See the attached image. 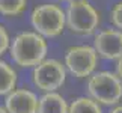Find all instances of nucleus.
Here are the masks:
<instances>
[{
  "instance_id": "obj_9",
  "label": "nucleus",
  "mask_w": 122,
  "mask_h": 113,
  "mask_svg": "<svg viewBox=\"0 0 122 113\" xmlns=\"http://www.w3.org/2000/svg\"><path fill=\"white\" fill-rule=\"evenodd\" d=\"M69 103L59 92H45L39 97L36 113H68Z\"/></svg>"
},
{
  "instance_id": "obj_1",
  "label": "nucleus",
  "mask_w": 122,
  "mask_h": 113,
  "mask_svg": "<svg viewBox=\"0 0 122 113\" xmlns=\"http://www.w3.org/2000/svg\"><path fill=\"white\" fill-rule=\"evenodd\" d=\"M48 41L35 30H24L11 39L9 56L20 68H33L47 57Z\"/></svg>"
},
{
  "instance_id": "obj_3",
  "label": "nucleus",
  "mask_w": 122,
  "mask_h": 113,
  "mask_svg": "<svg viewBox=\"0 0 122 113\" xmlns=\"http://www.w3.org/2000/svg\"><path fill=\"white\" fill-rule=\"evenodd\" d=\"M30 24L36 33L51 39L60 36L66 29L65 9L56 3H42L32 9Z\"/></svg>"
},
{
  "instance_id": "obj_10",
  "label": "nucleus",
  "mask_w": 122,
  "mask_h": 113,
  "mask_svg": "<svg viewBox=\"0 0 122 113\" xmlns=\"http://www.w3.org/2000/svg\"><path fill=\"white\" fill-rule=\"evenodd\" d=\"M18 74L17 69L8 63L6 60L0 59V97H6L17 87Z\"/></svg>"
},
{
  "instance_id": "obj_8",
  "label": "nucleus",
  "mask_w": 122,
  "mask_h": 113,
  "mask_svg": "<svg viewBox=\"0 0 122 113\" xmlns=\"http://www.w3.org/2000/svg\"><path fill=\"white\" fill-rule=\"evenodd\" d=\"M39 97L32 89L15 87L5 97L3 106L8 113H36Z\"/></svg>"
},
{
  "instance_id": "obj_16",
  "label": "nucleus",
  "mask_w": 122,
  "mask_h": 113,
  "mask_svg": "<svg viewBox=\"0 0 122 113\" xmlns=\"http://www.w3.org/2000/svg\"><path fill=\"white\" fill-rule=\"evenodd\" d=\"M109 113H122V104L119 103V104H116V106H113L110 109V112Z\"/></svg>"
},
{
  "instance_id": "obj_2",
  "label": "nucleus",
  "mask_w": 122,
  "mask_h": 113,
  "mask_svg": "<svg viewBox=\"0 0 122 113\" xmlns=\"http://www.w3.org/2000/svg\"><path fill=\"white\" fill-rule=\"evenodd\" d=\"M86 93L100 106L113 107L122 101V80L116 72L95 71L86 78Z\"/></svg>"
},
{
  "instance_id": "obj_7",
  "label": "nucleus",
  "mask_w": 122,
  "mask_h": 113,
  "mask_svg": "<svg viewBox=\"0 0 122 113\" xmlns=\"http://www.w3.org/2000/svg\"><path fill=\"white\" fill-rule=\"evenodd\" d=\"M93 48L98 56L107 60H119L122 57V30L106 27L93 35Z\"/></svg>"
},
{
  "instance_id": "obj_18",
  "label": "nucleus",
  "mask_w": 122,
  "mask_h": 113,
  "mask_svg": "<svg viewBox=\"0 0 122 113\" xmlns=\"http://www.w3.org/2000/svg\"><path fill=\"white\" fill-rule=\"evenodd\" d=\"M59 2H71V0H59Z\"/></svg>"
},
{
  "instance_id": "obj_17",
  "label": "nucleus",
  "mask_w": 122,
  "mask_h": 113,
  "mask_svg": "<svg viewBox=\"0 0 122 113\" xmlns=\"http://www.w3.org/2000/svg\"><path fill=\"white\" fill-rule=\"evenodd\" d=\"M0 113H8V110H6V107H5L3 104H0Z\"/></svg>"
},
{
  "instance_id": "obj_14",
  "label": "nucleus",
  "mask_w": 122,
  "mask_h": 113,
  "mask_svg": "<svg viewBox=\"0 0 122 113\" xmlns=\"http://www.w3.org/2000/svg\"><path fill=\"white\" fill-rule=\"evenodd\" d=\"M11 35H9L8 29L3 24H0V57L9 51V45H11Z\"/></svg>"
},
{
  "instance_id": "obj_13",
  "label": "nucleus",
  "mask_w": 122,
  "mask_h": 113,
  "mask_svg": "<svg viewBox=\"0 0 122 113\" xmlns=\"http://www.w3.org/2000/svg\"><path fill=\"white\" fill-rule=\"evenodd\" d=\"M110 20H112L113 27L122 30V0H119V2H116L113 5V8L110 11Z\"/></svg>"
},
{
  "instance_id": "obj_11",
  "label": "nucleus",
  "mask_w": 122,
  "mask_h": 113,
  "mask_svg": "<svg viewBox=\"0 0 122 113\" xmlns=\"http://www.w3.org/2000/svg\"><path fill=\"white\" fill-rule=\"evenodd\" d=\"M68 113H102V106L93 101L91 97L83 95L69 103Z\"/></svg>"
},
{
  "instance_id": "obj_4",
  "label": "nucleus",
  "mask_w": 122,
  "mask_h": 113,
  "mask_svg": "<svg viewBox=\"0 0 122 113\" xmlns=\"http://www.w3.org/2000/svg\"><path fill=\"white\" fill-rule=\"evenodd\" d=\"M65 15H66V29L80 36L95 35L101 23L100 12L89 0L68 2Z\"/></svg>"
},
{
  "instance_id": "obj_5",
  "label": "nucleus",
  "mask_w": 122,
  "mask_h": 113,
  "mask_svg": "<svg viewBox=\"0 0 122 113\" xmlns=\"http://www.w3.org/2000/svg\"><path fill=\"white\" fill-rule=\"evenodd\" d=\"M66 75L68 71L62 60L54 57H45L42 62L32 68L30 78L33 86L42 93H45L57 92L66 82Z\"/></svg>"
},
{
  "instance_id": "obj_6",
  "label": "nucleus",
  "mask_w": 122,
  "mask_h": 113,
  "mask_svg": "<svg viewBox=\"0 0 122 113\" xmlns=\"http://www.w3.org/2000/svg\"><path fill=\"white\" fill-rule=\"evenodd\" d=\"M98 59H100V56L95 51L93 45L78 44V45H71L65 50L63 65L68 74L81 80V78H89L97 71Z\"/></svg>"
},
{
  "instance_id": "obj_15",
  "label": "nucleus",
  "mask_w": 122,
  "mask_h": 113,
  "mask_svg": "<svg viewBox=\"0 0 122 113\" xmlns=\"http://www.w3.org/2000/svg\"><path fill=\"white\" fill-rule=\"evenodd\" d=\"M115 72L118 74V77L122 80V57L119 60H116V69H115Z\"/></svg>"
},
{
  "instance_id": "obj_12",
  "label": "nucleus",
  "mask_w": 122,
  "mask_h": 113,
  "mask_svg": "<svg viewBox=\"0 0 122 113\" xmlns=\"http://www.w3.org/2000/svg\"><path fill=\"white\" fill-rule=\"evenodd\" d=\"M29 0H0V15L8 18L20 17L26 12Z\"/></svg>"
}]
</instances>
